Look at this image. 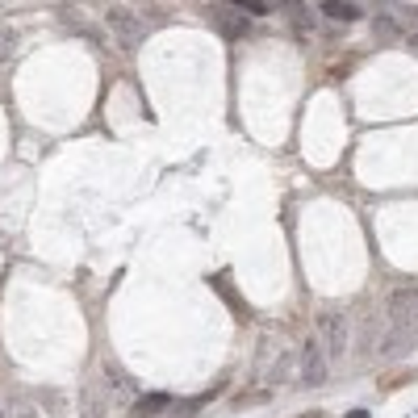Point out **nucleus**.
<instances>
[{
  "instance_id": "nucleus-1",
  "label": "nucleus",
  "mask_w": 418,
  "mask_h": 418,
  "mask_svg": "<svg viewBox=\"0 0 418 418\" xmlns=\"http://www.w3.org/2000/svg\"><path fill=\"white\" fill-rule=\"evenodd\" d=\"M130 393H134V385H130V376L117 368V364H100L96 372V381L88 385V406H84V418H100L109 414V410H117V406H126L130 402Z\"/></svg>"
},
{
  "instance_id": "nucleus-2",
  "label": "nucleus",
  "mask_w": 418,
  "mask_h": 418,
  "mask_svg": "<svg viewBox=\"0 0 418 418\" xmlns=\"http://www.w3.org/2000/svg\"><path fill=\"white\" fill-rule=\"evenodd\" d=\"M414 326H418V289L402 284V289L389 293V343H385V352H393L397 343H406Z\"/></svg>"
},
{
  "instance_id": "nucleus-3",
  "label": "nucleus",
  "mask_w": 418,
  "mask_h": 418,
  "mask_svg": "<svg viewBox=\"0 0 418 418\" xmlns=\"http://www.w3.org/2000/svg\"><path fill=\"white\" fill-rule=\"evenodd\" d=\"M105 25H109V34L117 38V47H126V50L142 47V38H146V25L139 21V13H134L130 4H109V8H105Z\"/></svg>"
},
{
  "instance_id": "nucleus-4",
  "label": "nucleus",
  "mask_w": 418,
  "mask_h": 418,
  "mask_svg": "<svg viewBox=\"0 0 418 418\" xmlns=\"http://www.w3.org/2000/svg\"><path fill=\"white\" fill-rule=\"evenodd\" d=\"M318 335H323L326 364L343 360V352H347V318H343L339 310H326L323 318H318Z\"/></svg>"
},
{
  "instance_id": "nucleus-5",
  "label": "nucleus",
  "mask_w": 418,
  "mask_h": 418,
  "mask_svg": "<svg viewBox=\"0 0 418 418\" xmlns=\"http://www.w3.org/2000/svg\"><path fill=\"white\" fill-rule=\"evenodd\" d=\"M323 381H326V352L323 343L310 335L301 343V385H323Z\"/></svg>"
},
{
  "instance_id": "nucleus-6",
  "label": "nucleus",
  "mask_w": 418,
  "mask_h": 418,
  "mask_svg": "<svg viewBox=\"0 0 418 418\" xmlns=\"http://www.w3.org/2000/svg\"><path fill=\"white\" fill-rule=\"evenodd\" d=\"M209 21H214V30H218L222 38H247V30H251V25H247V13H238L234 4L209 8Z\"/></svg>"
},
{
  "instance_id": "nucleus-7",
  "label": "nucleus",
  "mask_w": 418,
  "mask_h": 418,
  "mask_svg": "<svg viewBox=\"0 0 418 418\" xmlns=\"http://www.w3.org/2000/svg\"><path fill=\"white\" fill-rule=\"evenodd\" d=\"M323 13L330 21H360L364 17V8L352 4V0H323Z\"/></svg>"
},
{
  "instance_id": "nucleus-8",
  "label": "nucleus",
  "mask_w": 418,
  "mask_h": 418,
  "mask_svg": "<svg viewBox=\"0 0 418 418\" xmlns=\"http://www.w3.org/2000/svg\"><path fill=\"white\" fill-rule=\"evenodd\" d=\"M168 402H172L168 393H146V397H139L130 410H134V418H155V414H163V410H168Z\"/></svg>"
},
{
  "instance_id": "nucleus-9",
  "label": "nucleus",
  "mask_w": 418,
  "mask_h": 418,
  "mask_svg": "<svg viewBox=\"0 0 418 418\" xmlns=\"http://www.w3.org/2000/svg\"><path fill=\"white\" fill-rule=\"evenodd\" d=\"M284 17H289V25H293V30H301V34H314V13H310L306 4L289 0V4H284Z\"/></svg>"
},
{
  "instance_id": "nucleus-10",
  "label": "nucleus",
  "mask_w": 418,
  "mask_h": 418,
  "mask_svg": "<svg viewBox=\"0 0 418 418\" xmlns=\"http://www.w3.org/2000/svg\"><path fill=\"white\" fill-rule=\"evenodd\" d=\"M372 30H376V38H381V42H393V38H402V34H406V25H402L397 17H389V13H376V17H372Z\"/></svg>"
},
{
  "instance_id": "nucleus-11",
  "label": "nucleus",
  "mask_w": 418,
  "mask_h": 418,
  "mask_svg": "<svg viewBox=\"0 0 418 418\" xmlns=\"http://www.w3.org/2000/svg\"><path fill=\"white\" fill-rule=\"evenodd\" d=\"M17 42V34H13V25L8 21H0V59H8V50Z\"/></svg>"
},
{
  "instance_id": "nucleus-12",
  "label": "nucleus",
  "mask_w": 418,
  "mask_h": 418,
  "mask_svg": "<svg viewBox=\"0 0 418 418\" xmlns=\"http://www.w3.org/2000/svg\"><path fill=\"white\" fill-rule=\"evenodd\" d=\"M238 13H268V4L264 0H231Z\"/></svg>"
},
{
  "instance_id": "nucleus-13",
  "label": "nucleus",
  "mask_w": 418,
  "mask_h": 418,
  "mask_svg": "<svg viewBox=\"0 0 418 418\" xmlns=\"http://www.w3.org/2000/svg\"><path fill=\"white\" fill-rule=\"evenodd\" d=\"M8 418H38V410H34L30 402H13V406H8Z\"/></svg>"
},
{
  "instance_id": "nucleus-14",
  "label": "nucleus",
  "mask_w": 418,
  "mask_h": 418,
  "mask_svg": "<svg viewBox=\"0 0 418 418\" xmlns=\"http://www.w3.org/2000/svg\"><path fill=\"white\" fill-rule=\"evenodd\" d=\"M347 418H368V410H352Z\"/></svg>"
},
{
  "instance_id": "nucleus-15",
  "label": "nucleus",
  "mask_w": 418,
  "mask_h": 418,
  "mask_svg": "<svg viewBox=\"0 0 418 418\" xmlns=\"http://www.w3.org/2000/svg\"><path fill=\"white\" fill-rule=\"evenodd\" d=\"M306 418H323V414H306Z\"/></svg>"
}]
</instances>
